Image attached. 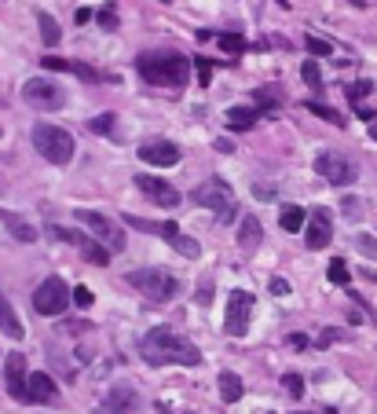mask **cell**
Segmentation results:
<instances>
[{
    "mask_svg": "<svg viewBox=\"0 0 377 414\" xmlns=\"http://www.w3.org/2000/svg\"><path fill=\"white\" fill-rule=\"evenodd\" d=\"M139 352L151 367H165V363H179V367H198L202 352L194 348L187 338L172 333L169 326H154L146 338L139 341Z\"/></svg>",
    "mask_w": 377,
    "mask_h": 414,
    "instance_id": "6da1fadb",
    "label": "cell"
},
{
    "mask_svg": "<svg viewBox=\"0 0 377 414\" xmlns=\"http://www.w3.org/2000/svg\"><path fill=\"white\" fill-rule=\"evenodd\" d=\"M136 74L143 77L146 85L184 88L187 85V74H191V62L179 55V52H172V48H154V52L136 55Z\"/></svg>",
    "mask_w": 377,
    "mask_h": 414,
    "instance_id": "7a4b0ae2",
    "label": "cell"
},
{
    "mask_svg": "<svg viewBox=\"0 0 377 414\" xmlns=\"http://www.w3.org/2000/svg\"><path fill=\"white\" fill-rule=\"evenodd\" d=\"M191 198H194V205H202V209H212L220 220H231L235 216V191H231V184L227 180H220V177H209V180H202L198 187L191 191Z\"/></svg>",
    "mask_w": 377,
    "mask_h": 414,
    "instance_id": "3957f363",
    "label": "cell"
},
{
    "mask_svg": "<svg viewBox=\"0 0 377 414\" xmlns=\"http://www.w3.org/2000/svg\"><path fill=\"white\" fill-rule=\"evenodd\" d=\"M34 147L41 151V158H48L52 165H67L74 158V136L67 129H59V125H48L41 121L34 129Z\"/></svg>",
    "mask_w": 377,
    "mask_h": 414,
    "instance_id": "277c9868",
    "label": "cell"
},
{
    "mask_svg": "<svg viewBox=\"0 0 377 414\" xmlns=\"http://www.w3.org/2000/svg\"><path fill=\"white\" fill-rule=\"evenodd\" d=\"M125 282L136 286V290L143 297H151V301H172L179 294V279L169 275V272H161V268H139V272H128Z\"/></svg>",
    "mask_w": 377,
    "mask_h": 414,
    "instance_id": "5b68a950",
    "label": "cell"
},
{
    "mask_svg": "<svg viewBox=\"0 0 377 414\" xmlns=\"http://www.w3.org/2000/svg\"><path fill=\"white\" fill-rule=\"evenodd\" d=\"M315 172L326 180V184H334V187H352L359 180V169L352 158H344L341 151H322L315 154Z\"/></svg>",
    "mask_w": 377,
    "mask_h": 414,
    "instance_id": "8992f818",
    "label": "cell"
},
{
    "mask_svg": "<svg viewBox=\"0 0 377 414\" xmlns=\"http://www.w3.org/2000/svg\"><path fill=\"white\" fill-rule=\"evenodd\" d=\"M253 294L245 290H231L227 294V312H224V330L231 333V338H245L249 333V315H253Z\"/></svg>",
    "mask_w": 377,
    "mask_h": 414,
    "instance_id": "52a82bcc",
    "label": "cell"
},
{
    "mask_svg": "<svg viewBox=\"0 0 377 414\" xmlns=\"http://www.w3.org/2000/svg\"><path fill=\"white\" fill-rule=\"evenodd\" d=\"M67 305H70V290H67V282H62L59 275L44 279L37 286V294H34V312L37 315H62Z\"/></svg>",
    "mask_w": 377,
    "mask_h": 414,
    "instance_id": "ba28073f",
    "label": "cell"
},
{
    "mask_svg": "<svg viewBox=\"0 0 377 414\" xmlns=\"http://www.w3.org/2000/svg\"><path fill=\"white\" fill-rule=\"evenodd\" d=\"M22 99L34 106V110H59L62 103H67V95H62V88L55 81H48V77H29V81L22 85Z\"/></svg>",
    "mask_w": 377,
    "mask_h": 414,
    "instance_id": "9c48e42d",
    "label": "cell"
},
{
    "mask_svg": "<svg viewBox=\"0 0 377 414\" xmlns=\"http://www.w3.org/2000/svg\"><path fill=\"white\" fill-rule=\"evenodd\" d=\"M77 220H81V224H85L95 238H100V242H107L114 253H121V249H125V235H121V228L114 224L110 216L95 213V209H77Z\"/></svg>",
    "mask_w": 377,
    "mask_h": 414,
    "instance_id": "30bf717a",
    "label": "cell"
},
{
    "mask_svg": "<svg viewBox=\"0 0 377 414\" xmlns=\"http://www.w3.org/2000/svg\"><path fill=\"white\" fill-rule=\"evenodd\" d=\"M136 187H139L143 195L154 202V205H161V209H176V205H179V198H184V195H179V191H176L169 180L146 177V172H139V177H136Z\"/></svg>",
    "mask_w": 377,
    "mask_h": 414,
    "instance_id": "8fae6325",
    "label": "cell"
},
{
    "mask_svg": "<svg viewBox=\"0 0 377 414\" xmlns=\"http://www.w3.org/2000/svg\"><path fill=\"white\" fill-rule=\"evenodd\" d=\"M139 158L146 165H158V169H169L179 162V147L169 139H146L143 147H139Z\"/></svg>",
    "mask_w": 377,
    "mask_h": 414,
    "instance_id": "7c38bea8",
    "label": "cell"
},
{
    "mask_svg": "<svg viewBox=\"0 0 377 414\" xmlns=\"http://www.w3.org/2000/svg\"><path fill=\"white\" fill-rule=\"evenodd\" d=\"M4 385L11 400H22L26 403V356L22 352H11L4 359Z\"/></svg>",
    "mask_w": 377,
    "mask_h": 414,
    "instance_id": "4fadbf2b",
    "label": "cell"
},
{
    "mask_svg": "<svg viewBox=\"0 0 377 414\" xmlns=\"http://www.w3.org/2000/svg\"><path fill=\"white\" fill-rule=\"evenodd\" d=\"M308 238V249H326L330 246V238H334V224H330V213L326 209H315L311 213V220H308V231H304Z\"/></svg>",
    "mask_w": 377,
    "mask_h": 414,
    "instance_id": "5bb4252c",
    "label": "cell"
},
{
    "mask_svg": "<svg viewBox=\"0 0 377 414\" xmlns=\"http://www.w3.org/2000/svg\"><path fill=\"white\" fill-rule=\"evenodd\" d=\"M55 396H59V389H55L52 374H44V371L26 374V403H52Z\"/></svg>",
    "mask_w": 377,
    "mask_h": 414,
    "instance_id": "9a60e30c",
    "label": "cell"
},
{
    "mask_svg": "<svg viewBox=\"0 0 377 414\" xmlns=\"http://www.w3.org/2000/svg\"><path fill=\"white\" fill-rule=\"evenodd\" d=\"M139 407V392L136 389H128V385H114L107 392V410L110 414H132Z\"/></svg>",
    "mask_w": 377,
    "mask_h": 414,
    "instance_id": "2e32d148",
    "label": "cell"
},
{
    "mask_svg": "<svg viewBox=\"0 0 377 414\" xmlns=\"http://www.w3.org/2000/svg\"><path fill=\"white\" fill-rule=\"evenodd\" d=\"M0 333H4V338H11V341H22V333H26L22 319L15 315V308L8 305L4 294H0Z\"/></svg>",
    "mask_w": 377,
    "mask_h": 414,
    "instance_id": "e0dca14e",
    "label": "cell"
},
{
    "mask_svg": "<svg viewBox=\"0 0 377 414\" xmlns=\"http://www.w3.org/2000/svg\"><path fill=\"white\" fill-rule=\"evenodd\" d=\"M260 238H264V228H260V220H256L253 213H245L242 224H238V246H242L245 253H253V249L260 246Z\"/></svg>",
    "mask_w": 377,
    "mask_h": 414,
    "instance_id": "ac0fdd59",
    "label": "cell"
},
{
    "mask_svg": "<svg viewBox=\"0 0 377 414\" xmlns=\"http://www.w3.org/2000/svg\"><path fill=\"white\" fill-rule=\"evenodd\" d=\"M0 220H4V228L19 238V242H37V228L34 224H26L22 216H15V213H0Z\"/></svg>",
    "mask_w": 377,
    "mask_h": 414,
    "instance_id": "d6986e66",
    "label": "cell"
},
{
    "mask_svg": "<svg viewBox=\"0 0 377 414\" xmlns=\"http://www.w3.org/2000/svg\"><path fill=\"white\" fill-rule=\"evenodd\" d=\"M125 224H128V228H139V231H146V235H165V238L179 231L172 220H165V224H154V220H143V216H132V213H125Z\"/></svg>",
    "mask_w": 377,
    "mask_h": 414,
    "instance_id": "ffe728a7",
    "label": "cell"
},
{
    "mask_svg": "<svg viewBox=\"0 0 377 414\" xmlns=\"http://www.w3.org/2000/svg\"><path fill=\"white\" fill-rule=\"evenodd\" d=\"M260 118V110L256 106H231L227 110V125H231L235 132H245V129H253V121Z\"/></svg>",
    "mask_w": 377,
    "mask_h": 414,
    "instance_id": "44dd1931",
    "label": "cell"
},
{
    "mask_svg": "<svg viewBox=\"0 0 377 414\" xmlns=\"http://www.w3.org/2000/svg\"><path fill=\"white\" fill-rule=\"evenodd\" d=\"M165 242L179 253V257H191V261H198V257H202L198 238H187V235H179V231H176V235H169V238H165Z\"/></svg>",
    "mask_w": 377,
    "mask_h": 414,
    "instance_id": "7402d4cb",
    "label": "cell"
},
{
    "mask_svg": "<svg viewBox=\"0 0 377 414\" xmlns=\"http://www.w3.org/2000/svg\"><path fill=\"white\" fill-rule=\"evenodd\" d=\"M37 26H41V41H44L48 48H55V44L62 41V29H59V22H55L48 11H37Z\"/></svg>",
    "mask_w": 377,
    "mask_h": 414,
    "instance_id": "603a6c76",
    "label": "cell"
},
{
    "mask_svg": "<svg viewBox=\"0 0 377 414\" xmlns=\"http://www.w3.org/2000/svg\"><path fill=\"white\" fill-rule=\"evenodd\" d=\"M220 396H224V403H238L242 400V378L231 374V371H224L220 374Z\"/></svg>",
    "mask_w": 377,
    "mask_h": 414,
    "instance_id": "cb8c5ba5",
    "label": "cell"
},
{
    "mask_svg": "<svg viewBox=\"0 0 377 414\" xmlns=\"http://www.w3.org/2000/svg\"><path fill=\"white\" fill-rule=\"evenodd\" d=\"M44 67L48 70H70V74H81V77H88V81H95V70H88V67H77V62H70V59H55V55H48L44 59Z\"/></svg>",
    "mask_w": 377,
    "mask_h": 414,
    "instance_id": "d4e9b609",
    "label": "cell"
},
{
    "mask_svg": "<svg viewBox=\"0 0 377 414\" xmlns=\"http://www.w3.org/2000/svg\"><path fill=\"white\" fill-rule=\"evenodd\" d=\"M278 224H282V231H301L304 228V209L301 205H286V209L278 213Z\"/></svg>",
    "mask_w": 377,
    "mask_h": 414,
    "instance_id": "484cf974",
    "label": "cell"
},
{
    "mask_svg": "<svg viewBox=\"0 0 377 414\" xmlns=\"http://www.w3.org/2000/svg\"><path fill=\"white\" fill-rule=\"evenodd\" d=\"M48 235H55V238H62V242H70V246H85L88 242V235L70 231V228H59V224H48Z\"/></svg>",
    "mask_w": 377,
    "mask_h": 414,
    "instance_id": "4316f807",
    "label": "cell"
},
{
    "mask_svg": "<svg viewBox=\"0 0 377 414\" xmlns=\"http://www.w3.org/2000/svg\"><path fill=\"white\" fill-rule=\"evenodd\" d=\"M308 110H311V114H315V118H322V121H330V125H344V118L337 114V110H334V106H326V103H315V99H308Z\"/></svg>",
    "mask_w": 377,
    "mask_h": 414,
    "instance_id": "83f0119b",
    "label": "cell"
},
{
    "mask_svg": "<svg viewBox=\"0 0 377 414\" xmlns=\"http://www.w3.org/2000/svg\"><path fill=\"white\" fill-rule=\"evenodd\" d=\"M326 275H330V282H337V286H348V279H352L348 264H344L341 257H337V261H330V272H326Z\"/></svg>",
    "mask_w": 377,
    "mask_h": 414,
    "instance_id": "f1b7e54d",
    "label": "cell"
},
{
    "mask_svg": "<svg viewBox=\"0 0 377 414\" xmlns=\"http://www.w3.org/2000/svg\"><path fill=\"white\" fill-rule=\"evenodd\" d=\"M363 209H366L363 198H352V195H348V198L341 202V213L348 216V220H363Z\"/></svg>",
    "mask_w": 377,
    "mask_h": 414,
    "instance_id": "f546056e",
    "label": "cell"
},
{
    "mask_svg": "<svg viewBox=\"0 0 377 414\" xmlns=\"http://www.w3.org/2000/svg\"><path fill=\"white\" fill-rule=\"evenodd\" d=\"M114 121H118L114 114H100V118H92V121H88V129H92L95 136H110V132H114Z\"/></svg>",
    "mask_w": 377,
    "mask_h": 414,
    "instance_id": "4dcf8cb0",
    "label": "cell"
},
{
    "mask_svg": "<svg viewBox=\"0 0 377 414\" xmlns=\"http://www.w3.org/2000/svg\"><path fill=\"white\" fill-rule=\"evenodd\" d=\"M301 77H304V85H308V88H322V74H319V67H315V59L301 67Z\"/></svg>",
    "mask_w": 377,
    "mask_h": 414,
    "instance_id": "1f68e13d",
    "label": "cell"
},
{
    "mask_svg": "<svg viewBox=\"0 0 377 414\" xmlns=\"http://www.w3.org/2000/svg\"><path fill=\"white\" fill-rule=\"evenodd\" d=\"M81 253H85V257H88L92 264H107V261H110V253H107V249H100V246L92 242V238H88L85 246H81Z\"/></svg>",
    "mask_w": 377,
    "mask_h": 414,
    "instance_id": "d6a6232c",
    "label": "cell"
},
{
    "mask_svg": "<svg viewBox=\"0 0 377 414\" xmlns=\"http://www.w3.org/2000/svg\"><path fill=\"white\" fill-rule=\"evenodd\" d=\"M282 385H286V392L293 396V400H301V396H304V378L301 374H286Z\"/></svg>",
    "mask_w": 377,
    "mask_h": 414,
    "instance_id": "836d02e7",
    "label": "cell"
},
{
    "mask_svg": "<svg viewBox=\"0 0 377 414\" xmlns=\"http://www.w3.org/2000/svg\"><path fill=\"white\" fill-rule=\"evenodd\" d=\"M304 44H308V52H311V55H330V52H334V44H330V41H322V37H315V34H311Z\"/></svg>",
    "mask_w": 377,
    "mask_h": 414,
    "instance_id": "e575fe53",
    "label": "cell"
},
{
    "mask_svg": "<svg viewBox=\"0 0 377 414\" xmlns=\"http://www.w3.org/2000/svg\"><path fill=\"white\" fill-rule=\"evenodd\" d=\"M70 301H74L77 308H92V301H95V297H92V290H88V286H77V290L70 294Z\"/></svg>",
    "mask_w": 377,
    "mask_h": 414,
    "instance_id": "d590c367",
    "label": "cell"
},
{
    "mask_svg": "<svg viewBox=\"0 0 377 414\" xmlns=\"http://www.w3.org/2000/svg\"><path fill=\"white\" fill-rule=\"evenodd\" d=\"M220 48H224V52H242L245 41H242L238 34H224V37H220Z\"/></svg>",
    "mask_w": 377,
    "mask_h": 414,
    "instance_id": "8d00e7d4",
    "label": "cell"
},
{
    "mask_svg": "<svg viewBox=\"0 0 377 414\" xmlns=\"http://www.w3.org/2000/svg\"><path fill=\"white\" fill-rule=\"evenodd\" d=\"M95 19H100L103 29H118V11H114V8H103L100 15H95Z\"/></svg>",
    "mask_w": 377,
    "mask_h": 414,
    "instance_id": "74e56055",
    "label": "cell"
},
{
    "mask_svg": "<svg viewBox=\"0 0 377 414\" xmlns=\"http://www.w3.org/2000/svg\"><path fill=\"white\" fill-rule=\"evenodd\" d=\"M355 246H359V249H363V253H366V257H377V242H373V238H370V235H359V238H355Z\"/></svg>",
    "mask_w": 377,
    "mask_h": 414,
    "instance_id": "f35d334b",
    "label": "cell"
},
{
    "mask_svg": "<svg viewBox=\"0 0 377 414\" xmlns=\"http://www.w3.org/2000/svg\"><path fill=\"white\" fill-rule=\"evenodd\" d=\"M370 88H373L370 81H359V85H352V88H344V92H348V99H355V103H359V99H363V95H366Z\"/></svg>",
    "mask_w": 377,
    "mask_h": 414,
    "instance_id": "ab89813d",
    "label": "cell"
},
{
    "mask_svg": "<svg viewBox=\"0 0 377 414\" xmlns=\"http://www.w3.org/2000/svg\"><path fill=\"white\" fill-rule=\"evenodd\" d=\"M194 301H198V305H209V301H212V279L202 282V290H198V297H194Z\"/></svg>",
    "mask_w": 377,
    "mask_h": 414,
    "instance_id": "60d3db41",
    "label": "cell"
},
{
    "mask_svg": "<svg viewBox=\"0 0 377 414\" xmlns=\"http://www.w3.org/2000/svg\"><path fill=\"white\" fill-rule=\"evenodd\" d=\"M271 294L275 297H289V282L286 279H271Z\"/></svg>",
    "mask_w": 377,
    "mask_h": 414,
    "instance_id": "b9f144b4",
    "label": "cell"
},
{
    "mask_svg": "<svg viewBox=\"0 0 377 414\" xmlns=\"http://www.w3.org/2000/svg\"><path fill=\"white\" fill-rule=\"evenodd\" d=\"M74 19H77V26H85V22H88V19H92V11H88V8H81V11H77V15H74Z\"/></svg>",
    "mask_w": 377,
    "mask_h": 414,
    "instance_id": "7bdbcfd3",
    "label": "cell"
},
{
    "mask_svg": "<svg viewBox=\"0 0 377 414\" xmlns=\"http://www.w3.org/2000/svg\"><path fill=\"white\" fill-rule=\"evenodd\" d=\"M217 151H220V154H231L235 147H231V139H217Z\"/></svg>",
    "mask_w": 377,
    "mask_h": 414,
    "instance_id": "ee69618b",
    "label": "cell"
},
{
    "mask_svg": "<svg viewBox=\"0 0 377 414\" xmlns=\"http://www.w3.org/2000/svg\"><path fill=\"white\" fill-rule=\"evenodd\" d=\"M289 345H297V348H308V338H304V333H293V338H289Z\"/></svg>",
    "mask_w": 377,
    "mask_h": 414,
    "instance_id": "f6af8a7d",
    "label": "cell"
},
{
    "mask_svg": "<svg viewBox=\"0 0 377 414\" xmlns=\"http://www.w3.org/2000/svg\"><path fill=\"white\" fill-rule=\"evenodd\" d=\"M202 62V85H209V59H198Z\"/></svg>",
    "mask_w": 377,
    "mask_h": 414,
    "instance_id": "bcb514c9",
    "label": "cell"
},
{
    "mask_svg": "<svg viewBox=\"0 0 377 414\" xmlns=\"http://www.w3.org/2000/svg\"><path fill=\"white\" fill-rule=\"evenodd\" d=\"M373 139H377V125H373Z\"/></svg>",
    "mask_w": 377,
    "mask_h": 414,
    "instance_id": "7dc6e473",
    "label": "cell"
},
{
    "mask_svg": "<svg viewBox=\"0 0 377 414\" xmlns=\"http://www.w3.org/2000/svg\"><path fill=\"white\" fill-rule=\"evenodd\" d=\"M297 414H304V410H297Z\"/></svg>",
    "mask_w": 377,
    "mask_h": 414,
    "instance_id": "c3c4849f",
    "label": "cell"
}]
</instances>
